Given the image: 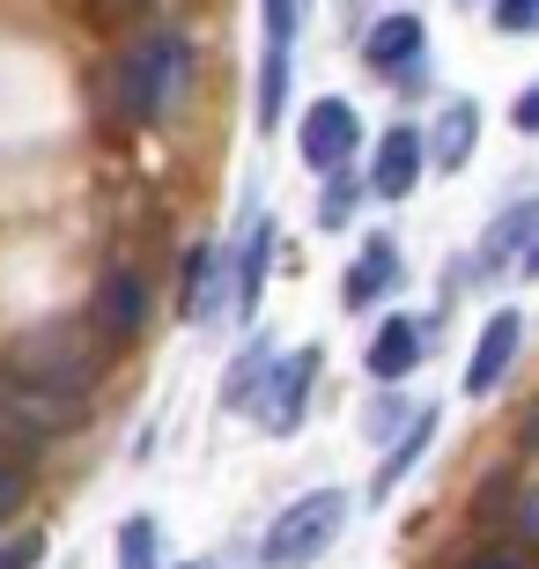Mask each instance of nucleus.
<instances>
[{"label":"nucleus","mask_w":539,"mask_h":569,"mask_svg":"<svg viewBox=\"0 0 539 569\" xmlns=\"http://www.w3.org/2000/svg\"><path fill=\"white\" fill-rule=\"evenodd\" d=\"M518 127H525V133H539V82L518 97Z\"/></svg>","instance_id":"23"},{"label":"nucleus","mask_w":539,"mask_h":569,"mask_svg":"<svg viewBox=\"0 0 539 569\" xmlns=\"http://www.w3.org/2000/svg\"><path fill=\"white\" fill-rule=\"evenodd\" d=\"M466 569H525V555L518 548H488V555H473Z\"/></svg>","instance_id":"22"},{"label":"nucleus","mask_w":539,"mask_h":569,"mask_svg":"<svg viewBox=\"0 0 539 569\" xmlns=\"http://www.w3.org/2000/svg\"><path fill=\"white\" fill-rule=\"evenodd\" d=\"M518 340H525V318L518 311H496V318H488V333H480L473 362H466V392H480V400H488V392L502 385V370L518 362Z\"/></svg>","instance_id":"7"},{"label":"nucleus","mask_w":539,"mask_h":569,"mask_svg":"<svg viewBox=\"0 0 539 569\" xmlns=\"http://www.w3.org/2000/svg\"><path fill=\"white\" fill-rule=\"evenodd\" d=\"M473 133H480V111L458 97L443 119H436V133H429V156H436V170H466V156H473Z\"/></svg>","instance_id":"11"},{"label":"nucleus","mask_w":539,"mask_h":569,"mask_svg":"<svg viewBox=\"0 0 539 569\" xmlns=\"http://www.w3.org/2000/svg\"><path fill=\"white\" fill-rule=\"evenodd\" d=\"M429 443H436V415H415V422H407V437L392 443V459L377 466V496H385V488H399V481H407V473H415V459H421V451H429Z\"/></svg>","instance_id":"13"},{"label":"nucleus","mask_w":539,"mask_h":569,"mask_svg":"<svg viewBox=\"0 0 539 569\" xmlns=\"http://www.w3.org/2000/svg\"><path fill=\"white\" fill-rule=\"evenodd\" d=\"M421 52V22L415 16H385L370 30V67H385V74H392V67H407Z\"/></svg>","instance_id":"12"},{"label":"nucleus","mask_w":539,"mask_h":569,"mask_svg":"<svg viewBox=\"0 0 539 569\" xmlns=\"http://www.w3.org/2000/svg\"><path fill=\"white\" fill-rule=\"evenodd\" d=\"M104 8H141V0H104Z\"/></svg>","instance_id":"26"},{"label":"nucleus","mask_w":539,"mask_h":569,"mask_svg":"<svg viewBox=\"0 0 539 569\" xmlns=\"http://www.w3.org/2000/svg\"><path fill=\"white\" fill-rule=\"evenodd\" d=\"M141 318H148V289L133 267H111L104 281H97V326H104L111 340H133L141 333Z\"/></svg>","instance_id":"8"},{"label":"nucleus","mask_w":539,"mask_h":569,"mask_svg":"<svg viewBox=\"0 0 539 569\" xmlns=\"http://www.w3.org/2000/svg\"><path fill=\"white\" fill-rule=\"evenodd\" d=\"M525 274H539V244H532V252H525Z\"/></svg>","instance_id":"25"},{"label":"nucleus","mask_w":539,"mask_h":569,"mask_svg":"<svg viewBox=\"0 0 539 569\" xmlns=\"http://www.w3.org/2000/svg\"><path fill=\"white\" fill-rule=\"evenodd\" d=\"M259 370H267V348H251V356L237 362V370H229L222 407H237V415H244V407H259Z\"/></svg>","instance_id":"15"},{"label":"nucleus","mask_w":539,"mask_h":569,"mask_svg":"<svg viewBox=\"0 0 539 569\" xmlns=\"http://www.w3.org/2000/svg\"><path fill=\"white\" fill-rule=\"evenodd\" d=\"M119 562L126 569H163L156 562V526H148V518H133V526L119 532Z\"/></svg>","instance_id":"17"},{"label":"nucleus","mask_w":539,"mask_h":569,"mask_svg":"<svg viewBox=\"0 0 539 569\" xmlns=\"http://www.w3.org/2000/svg\"><path fill=\"white\" fill-rule=\"evenodd\" d=\"M496 22H502V30H539V0H502Z\"/></svg>","instance_id":"20"},{"label":"nucleus","mask_w":539,"mask_h":569,"mask_svg":"<svg viewBox=\"0 0 539 569\" xmlns=\"http://www.w3.org/2000/svg\"><path fill=\"white\" fill-rule=\"evenodd\" d=\"M392 289H399V244L392 237H370L362 259H355V274H348V303L362 311V303H377V296H392Z\"/></svg>","instance_id":"10"},{"label":"nucleus","mask_w":539,"mask_h":569,"mask_svg":"<svg viewBox=\"0 0 539 569\" xmlns=\"http://www.w3.org/2000/svg\"><path fill=\"white\" fill-rule=\"evenodd\" d=\"M186 89H192V38H178V30L141 38L119 67H111V111H119L126 127L170 119V111L186 104Z\"/></svg>","instance_id":"1"},{"label":"nucleus","mask_w":539,"mask_h":569,"mask_svg":"<svg viewBox=\"0 0 539 569\" xmlns=\"http://www.w3.org/2000/svg\"><path fill=\"white\" fill-rule=\"evenodd\" d=\"M340 526H348V496H340V488H311V496H296V503L267 526L259 562L267 569H311L318 555L340 540Z\"/></svg>","instance_id":"2"},{"label":"nucleus","mask_w":539,"mask_h":569,"mask_svg":"<svg viewBox=\"0 0 539 569\" xmlns=\"http://www.w3.org/2000/svg\"><path fill=\"white\" fill-rule=\"evenodd\" d=\"M518 526H525V532L539 540V496H525V518H518Z\"/></svg>","instance_id":"24"},{"label":"nucleus","mask_w":539,"mask_h":569,"mask_svg":"<svg viewBox=\"0 0 539 569\" xmlns=\"http://www.w3.org/2000/svg\"><path fill=\"white\" fill-rule=\"evenodd\" d=\"M421 163H429V141H421L415 127H392L385 141H377V163H370V192H385V200H407L421 178Z\"/></svg>","instance_id":"6"},{"label":"nucleus","mask_w":539,"mask_h":569,"mask_svg":"<svg viewBox=\"0 0 539 569\" xmlns=\"http://www.w3.org/2000/svg\"><path fill=\"white\" fill-rule=\"evenodd\" d=\"M44 562V532H8L0 540V569H38Z\"/></svg>","instance_id":"18"},{"label":"nucleus","mask_w":539,"mask_h":569,"mask_svg":"<svg viewBox=\"0 0 539 569\" xmlns=\"http://www.w3.org/2000/svg\"><path fill=\"white\" fill-rule=\"evenodd\" d=\"M296 141H303V163L311 170H340L355 156V148H362V119H355L348 104H340V97H326V104H311L303 111V133H296Z\"/></svg>","instance_id":"3"},{"label":"nucleus","mask_w":539,"mask_h":569,"mask_svg":"<svg viewBox=\"0 0 539 569\" xmlns=\"http://www.w3.org/2000/svg\"><path fill=\"white\" fill-rule=\"evenodd\" d=\"M348 208H355V186H348V178H332L326 200H318V222H326V230H340V222H348Z\"/></svg>","instance_id":"19"},{"label":"nucleus","mask_w":539,"mask_h":569,"mask_svg":"<svg viewBox=\"0 0 539 569\" xmlns=\"http://www.w3.org/2000/svg\"><path fill=\"white\" fill-rule=\"evenodd\" d=\"M16 503H22V466H8V459H0V518H8Z\"/></svg>","instance_id":"21"},{"label":"nucleus","mask_w":539,"mask_h":569,"mask_svg":"<svg viewBox=\"0 0 539 569\" xmlns=\"http://www.w3.org/2000/svg\"><path fill=\"white\" fill-rule=\"evenodd\" d=\"M532 222H539V200H525V208H510V222H502V230L488 237V244H480V259L496 267V259L510 252V244H525V230H532Z\"/></svg>","instance_id":"16"},{"label":"nucleus","mask_w":539,"mask_h":569,"mask_svg":"<svg viewBox=\"0 0 539 569\" xmlns=\"http://www.w3.org/2000/svg\"><path fill=\"white\" fill-rule=\"evenodd\" d=\"M311 378H318V348H296L289 362H273V370H267V400L251 407V415H259L267 429H281V437H289V429L303 422V400H311Z\"/></svg>","instance_id":"4"},{"label":"nucleus","mask_w":539,"mask_h":569,"mask_svg":"<svg viewBox=\"0 0 539 569\" xmlns=\"http://www.w3.org/2000/svg\"><path fill=\"white\" fill-rule=\"evenodd\" d=\"M267 244H273V230L259 222V230H251V244H244V267H237V311H251V303H259V281H267Z\"/></svg>","instance_id":"14"},{"label":"nucleus","mask_w":539,"mask_h":569,"mask_svg":"<svg viewBox=\"0 0 539 569\" xmlns=\"http://www.w3.org/2000/svg\"><path fill=\"white\" fill-rule=\"evenodd\" d=\"M289 44H296V0H267V74H259V127H281V97H289Z\"/></svg>","instance_id":"5"},{"label":"nucleus","mask_w":539,"mask_h":569,"mask_svg":"<svg viewBox=\"0 0 539 569\" xmlns=\"http://www.w3.org/2000/svg\"><path fill=\"white\" fill-rule=\"evenodd\" d=\"M421 348H429V333H421L415 318H385V326H377V340H370V378H407V370H415L421 362Z\"/></svg>","instance_id":"9"}]
</instances>
